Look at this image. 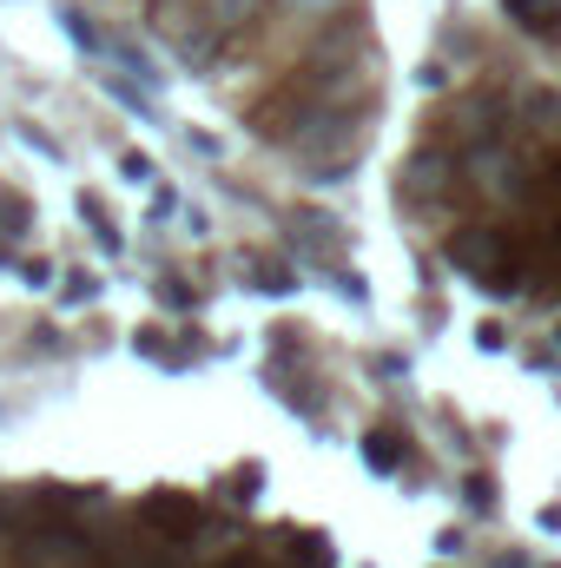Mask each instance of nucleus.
I'll list each match as a JSON object with an SVG mask.
<instances>
[{
  "mask_svg": "<svg viewBox=\"0 0 561 568\" xmlns=\"http://www.w3.org/2000/svg\"><path fill=\"white\" fill-rule=\"evenodd\" d=\"M93 297H100V278L93 272H73L67 278V304H93Z\"/></svg>",
  "mask_w": 561,
  "mask_h": 568,
  "instance_id": "11",
  "label": "nucleus"
},
{
  "mask_svg": "<svg viewBox=\"0 0 561 568\" xmlns=\"http://www.w3.org/2000/svg\"><path fill=\"white\" fill-rule=\"evenodd\" d=\"M120 172H126L133 185H152V179H159V165H152L145 152H126V159H120Z\"/></svg>",
  "mask_w": 561,
  "mask_h": 568,
  "instance_id": "10",
  "label": "nucleus"
},
{
  "mask_svg": "<svg viewBox=\"0 0 561 568\" xmlns=\"http://www.w3.org/2000/svg\"><path fill=\"white\" fill-rule=\"evenodd\" d=\"M252 278H258V291H290V272L284 265H258L252 258Z\"/></svg>",
  "mask_w": 561,
  "mask_h": 568,
  "instance_id": "12",
  "label": "nucleus"
},
{
  "mask_svg": "<svg viewBox=\"0 0 561 568\" xmlns=\"http://www.w3.org/2000/svg\"><path fill=\"white\" fill-rule=\"evenodd\" d=\"M496 120H502V100H496V93H476V100H462V106H456V140L476 152V145H489Z\"/></svg>",
  "mask_w": 561,
  "mask_h": 568,
  "instance_id": "5",
  "label": "nucleus"
},
{
  "mask_svg": "<svg viewBox=\"0 0 561 568\" xmlns=\"http://www.w3.org/2000/svg\"><path fill=\"white\" fill-rule=\"evenodd\" d=\"M297 13H330V7H344V0H290Z\"/></svg>",
  "mask_w": 561,
  "mask_h": 568,
  "instance_id": "16",
  "label": "nucleus"
},
{
  "mask_svg": "<svg viewBox=\"0 0 561 568\" xmlns=\"http://www.w3.org/2000/svg\"><path fill=\"white\" fill-rule=\"evenodd\" d=\"M449 192V159L442 152H417L410 165H404V199L410 205H436Z\"/></svg>",
  "mask_w": 561,
  "mask_h": 568,
  "instance_id": "4",
  "label": "nucleus"
},
{
  "mask_svg": "<svg viewBox=\"0 0 561 568\" xmlns=\"http://www.w3.org/2000/svg\"><path fill=\"white\" fill-rule=\"evenodd\" d=\"M185 145H192V152H205V159H218V152H225L212 133H185Z\"/></svg>",
  "mask_w": 561,
  "mask_h": 568,
  "instance_id": "15",
  "label": "nucleus"
},
{
  "mask_svg": "<svg viewBox=\"0 0 561 568\" xmlns=\"http://www.w3.org/2000/svg\"><path fill=\"white\" fill-rule=\"evenodd\" d=\"M232 568H258V562H232Z\"/></svg>",
  "mask_w": 561,
  "mask_h": 568,
  "instance_id": "17",
  "label": "nucleus"
},
{
  "mask_svg": "<svg viewBox=\"0 0 561 568\" xmlns=\"http://www.w3.org/2000/svg\"><path fill=\"white\" fill-rule=\"evenodd\" d=\"M449 265L456 272H469V278L482 284V291H516V252H509V239L502 232H489V225H462V232H449Z\"/></svg>",
  "mask_w": 561,
  "mask_h": 568,
  "instance_id": "1",
  "label": "nucleus"
},
{
  "mask_svg": "<svg viewBox=\"0 0 561 568\" xmlns=\"http://www.w3.org/2000/svg\"><path fill=\"white\" fill-rule=\"evenodd\" d=\"M152 33H159L178 60H192V67H212V60H218V20H212L205 7L159 0V7H152Z\"/></svg>",
  "mask_w": 561,
  "mask_h": 568,
  "instance_id": "2",
  "label": "nucleus"
},
{
  "mask_svg": "<svg viewBox=\"0 0 561 568\" xmlns=\"http://www.w3.org/2000/svg\"><path fill=\"white\" fill-rule=\"evenodd\" d=\"M509 13H516V27H529V33H549L561 20V0H509Z\"/></svg>",
  "mask_w": 561,
  "mask_h": 568,
  "instance_id": "7",
  "label": "nucleus"
},
{
  "mask_svg": "<svg viewBox=\"0 0 561 568\" xmlns=\"http://www.w3.org/2000/svg\"><path fill=\"white\" fill-rule=\"evenodd\" d=\"M80 219L100 232V245H106V252H120V225H113V212H106L100 199H80Z\"/></svg>",
  "mask_w": 561,
  "mask_h": 568,
  "instance_id": "8",
  "label": "nucleus"
},
{
  "mask_svg": "<svg viewBox=\"0 0 561 568\" xmlns=\"http://www.w3.org/2000/svg\"><path fill=\"white\" fill-rule=\"evenodd\" d=\"M145 523H152V529H165V536H192V529H198V503L165 489V496H152V503H145Z\"/></svg>",
  "mask_w": 561,
  "mask_h": 568,
  "instance_id": "6",
  "label": "nucleus"
},
{
  "mask_svg": "<svg viewBox=\"0 0 561 568\" xmlns=\"http://www.w3.org/2000/svg\"><path fill=\"white\" fill-rule=\"evenodd\" d=\"M344 245H350V232H344L330 212H297V219H290V252H297L304 265L344 272Z\"/></svg>",
  "mask_w": 561,
  "mask_h": 568,
  "instance_id": "3",
  "label": "nucleus"
},
{
  "mask_svg": "<svg viewBox=\"0 0 561 568\" xmlns=\"http://www.w3.org/2000/svg\"><path fill=\"white\" fill-rule=\"evenodd\" d=\"M496 503V489H489V476H469V509H489Z\"/></svg>",
  "mask_w": 561,
  "mask_h": 568,
  "instance_id": "14",
  "label": "nucleus"
},
{
  "mask_svg": "<svg viewBox=\"0 0 561 568\" xmlns=\"http://www.w3.org/2000/svg\"><path fill=\"white\" fill-rule=\"evenodd\" d=\"M252 7H258V0H205V13H212L218 27H238V20H252Z\"/></svg>",
  "mask_w": 561,
  "mask_h": 568,
  "instance_id": "9",
  "label": "nucleus"
},
{
  "mask_svg": "<svg viewBox=\"0 0 561 568\" xmlns=\"http://www.w3.org/2000/svg\"><path fill=\"white\" fill-rule=\"evenodd\" d=\"M364 456H370V469H397V449H390V436H370V449H364Z\"/></svg>",
  "mask_w": 561,
  "mask_h": 568,
  "instance_id": "13",
  "label": "nucleus"
}]
</instances>
